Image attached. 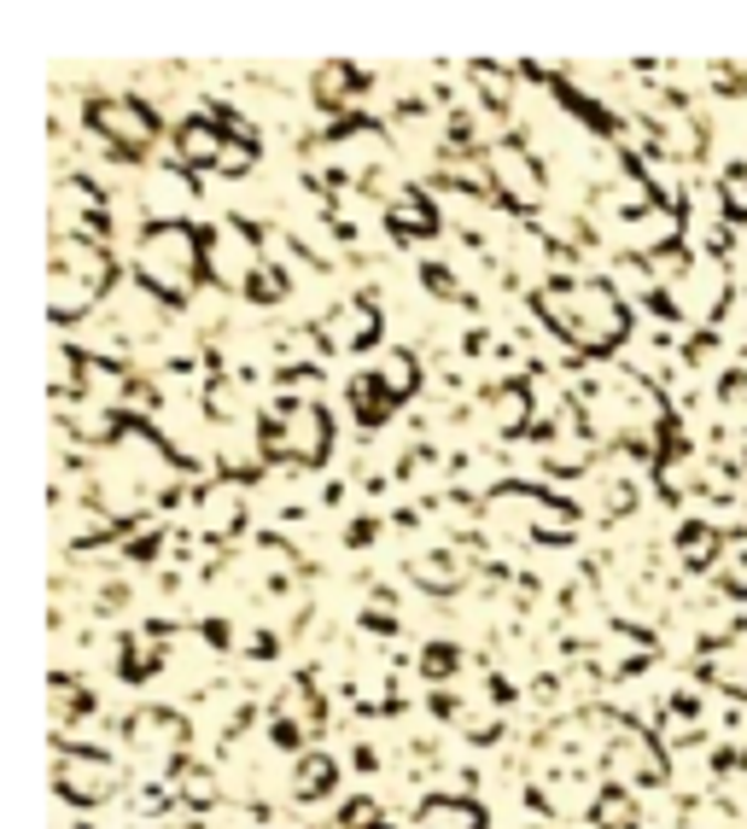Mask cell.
<instances>
[{
  "mask_svg": "<svg viewBox=\"0 0 747 829\" xmlns=\"http://www.w3.org/2000/svg\"><path fill=\"white\" fill-rule=\"evenodd\" d=\"M549 305H561L555 321L578 339V346H608V339H619V328H625L613 293L596 287V280H590V287H561V293H549Z\"/></svg>",
  "mask_w": 747,
  "mask_h": 829,
  "instance_id": "6da1fadb",
  "label": "cell"
},
{
  "mask_svg": "<svg viewBox=\"0 0 747 829\" xmlns=\"http://www.w3.org/2000/svg\"><path fill=\"white\" fill-rule=\"evenodd\" d=\"M140 275H147V287H158L164 298H181L193 287V234L175 228V222L147 228V240H140Z\"/></svg>",
  "mask_w": 747,
  "mask_h": 829,
  "instance_id": "7a4b0ae2",
  "label": "cell"
},
{
  "mask_svg": "<svg viewBox=\"0 0 747 829\" xmlns=\"http://www.w3.org/2000/svg\"><path fill=\"white\" fill-rule=\"evenodd\" d=\"M94 129L111 135L124 152H140V147H147V135H152L147 111H135L129 99H99V106H94Z\"/></svg>",
  "mask_w": 747,
  "mask_h": 829,
  "instance_id": "3957f363",
  "label": "cell"
},
{
  "mask_svg": "<svg viewBox=\"0 0 747 829\" xmlns=\"http://www.w3.org/2000/svg\"><path fill=\"white\" fill-rule=\"evenodd\" d=\"M497 181L520 199V205H537V193H543V181L532 176V164H526L520 152H509V147L497 152Z\"/></svg>",
  "mask_w": 747,
  "mask_h": 829,
  "instance_id": "277c9868",
  "label": "cell"
},
{
  "mask_svg": "<svg viewBox=\"0 0 747 829\" xmlns=\"http://www.w3.org/2000/svg\"><path fill=\"white\" fill-rule=\"evenodd\" d=\"M181 152L205 164V158H216V135H211L205 124H188V129H181Z\"/></svg>",
  "mask_w": 747,
  "mask_h": 829,
  "instance_id": "5b68a950",
  "label": "cell"
}]
</instances>
